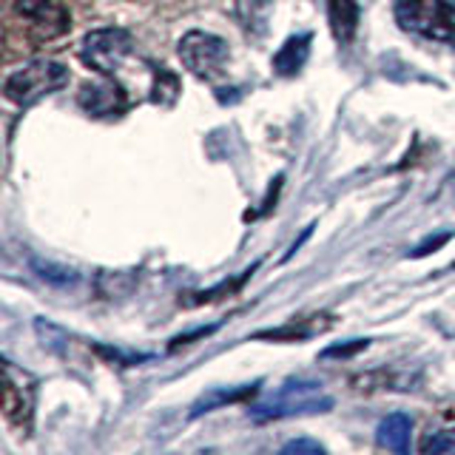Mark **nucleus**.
I'll return each instance as SVG.
<instances>
[{"instance_id":"nucleus-1","label":"nucleus","mask_w":455,"mask_h":455,"mask_svg":"<svg viewBox=\"0 0 455 455\" xmlns=\"http://www.w3.org/2000/svg\"><path fill=\"white\" fill-rule=\"evenodd\" d=\"M395 23L427 40L455 43V4L450 0H395Z\"/></svg>"},{"instance_id":"nucleus-2","label":"nucleus","mask_w":455,"mask_h":455,"mask_svg":"<svg viewBox=\"0 0 455 455\" xmlns=\"http://www.w3.org/2000/svg\"><path fill=\"white\" fill-rule=\"evenodd\" d=\"M333 407V398L322 393V384L313 381H288L267 398V402L248 410L253 421H276L288 416H305V412H324Z\"/></svg>"},{"instance_id":"nucleus-3","label":"nucleus","mask_w":455,"mask_h":455,"mask_svg":"<svg viewBox=\"0 0 455 455\" xmlns=\"http://www.w3.org/2000/svg\"><path fill=\"white\" fill-rule=\"evenodd\" d=\"M68 83V68L57 60H32L28 66L18 68L9 75L4 92L12 103L18 106H32L46 94H54Z\"/></svg>"},{"instance_id":"nucleus-4","label":"nucleus","mask_w":455,"mask_h":455,"mask_svg":"<svg viewBox=\"0 0 455 455\" xmlns=\"http://www.w3.org/2000/svg\"><path fill=\"white\" fill-rule=\"evenodd\" d=\"M134 49V40L125 28H94L83 37L80 57L85 66H92L100 75L111 77L123 66V60Z\"/></svg>"},{"instance_id":"nucleus-5","label":"nucleus","mask_w":455,"mask_h":455,"mask_svg":"<svg viewBox=\"0 0 455 455\" xmlns=\"http://www.w3.org/2000/svg\"><path fill=\"white\" fill-rule=\"evenodd\" d=\"M180 60L191 75L213 80L228 63V43L211 32H188L180 40Z\"/></svg>"},{"instance_id":"nucleus-6","label":"nucleus","mask_w":455,"mask_h":455,"mask_svg":"<svg viewBox=\"0 0 455 455\" xmlns=\"http://www.w3.org/2000/svg\"><path fill=\"white\" fill-rule=\"evenodd\" d=\"M80 106L89 114H94V117H117V114L128 108V97L117 83H97V85H83Z\"/></svg>"},{"instance_id":"nucleus-7","label":"nucleus","mask_w":455,"mask_h":455,"mask_svg":"<svg viewBox=\"0 0 455 455\" xmlns=\"http://www.w3.org/2000/svg\"><path fill=\"white\" fill-rule=\"evenodd\" d=\"M310 43H313V35H310V32L284 40V46H282V49L276 52V57H274V71H276V75H282V77H293L296 71L307 63Z\"/></svg>"},{"instance_id":"nucleus-8","label":"nucleus","mask_w":455,"mask_h":455,"mask_svg":"<svg viewBox=\"0 0 455 455\" xmlns=\"http://www.w3.org/2000/svg\"><path fill=\"white\" fill-rule=\"evenodd\" d=\"M327 20H331V32L339 43H350L359 28V0H331Z\"/></svg>"},{"instance_id":"nucleus-9","label":"nucleus","mask_w":455,"mask_h":455,"mask_svg":"<svg viewBox=\"0 0 455 455\" xmlns=\"http://www.w3.org/2000/svg\"><path fill=\"white\" fill-rule=\"evenodd\" d=\"M410 433H412L410 416H404V412H393V416H387L379 424L376 438L384 450H393L398 455H404V452H410Z\"/></svg>"},{"instance_id":"nucleus-10","label":"nucleus","mask_w":455,"mask_h":455,"mask_svg":"<svg viewBox=\"0 0 455 455\" xmlns=\"http://www.w3.org/2000/svg\"><path fill=\"white\" fill-rule=\"evenodd\" d=\"M259 393V381H253V384H242V387L236 390H211L205 395H199L194 407H191V419H199L203 412H211V410H217L222 404H236V402H245V398L256 395Z\"/></svg>"},{"instance_id":"nucleus-11","label":"nucleus","mask_w":455,"mask_h":455,"mask_svg":"<svg viewBox=\"0 0 455 455\" xmlns=\"http://www.w3.org/2000/svg\"><path fill=\"white\" fill-rule=\"evenodd\" d=\"M267 12L270 0H236V18L253 35H262L267 28Z\"/></svg>"},{"instance_id":"nucleus-12","label":"nucleus","mask_w":455,"mask_h":455,"mask_svg":"<svg viewBox=\"0 0 455 455\" xmlns=\"http://www.w3.org/2000/svg\"><path fill=\"white\" fill-rule=\"evenodd\" d=\"M151 100L156 106H174L177 97H180V80L174 71H168L165 66H156L154 68V89H151Z\"/></svg>"},{"instance_id":"nucleus-13","label":"nucleus","mask_w":455,"mask_h":455,"mask_svg":"<svg viewBox=\"0 0 455 455\" xmlns=\"http://www.w3.org/2000/svg\"><path fill=\"white\" fill-rule=\"evenodd\" d=\"M32 265H35V270H37V276H40V279L54 282V284H71V282L77 279V276H75V270L57 267V265H52V262H40V259H35Z\"/></svg>"},{"instance_id":"nucleus-14","label":"nucleus","mask_w":455,"mask_h":455,"mask_svg":"<svg viewBox=\"0 0 455 455\" xmlns=\"http://www.w3.org/2000/svg\"><path fill=\"white\" fill-rule=\"evenodd\" d=\"M424 452H455V433L452 430H435L421 441Z\"/></svg>"},{"instance_id":"nucleus-15","label":"nucleus","mask_w":455,"mask_h":455,"mask_svg":"<svg viewBox=\"0 0 455 455\" xmlns=\"http://www.w3.org/2000/svg\"><path fill=\"white\" fill-rule=\"evenodd\" d=\"M370 345L367 339H353V345H333L322 353V359H347V355H355L359 350H364Z\"/></svg>"},{"instance_id":"nucleus-16","label":"nucleus","mask_w":455,"mask_h":455,"mask_svg":"<svg viewBox=\"0 0 455 455\" xmlns=\"http://www.w3.org/2000/svg\"><path fill=\"white\" fill-rule=\"evenodd\" d=\"M49 6H52V0H18V12L28 20H40L43 14L49 12Z\"/></svg>"},{"instance_id":"nucleus-17","label":"nucleus","mask_w":455,"mask_h":455,"mask_svg":"<svg viewBox=\"0 0 455 455\" xmlns=\"http://www.w3.org/2000/svg\"><path fill=\"white\" fill-rule=\"evenodd\" d=\"M450 231L447 234H438V236H430V239H427V242H421V245L416 248V251H412L410 256H412V259H421V256H427V253H433L435 248H441V245H444V242H450Z\"/></svg>"},{"instance_id":"nucleus-18","label":"nucleus","mask_w":455,"mask_h":455,"mask_svg":"<svg viewBox=\"0 0 455 455\" xmlns=\"http://www.w3.org/2000/svg\"><path fill=\"white\" fill-rule=\"evenodd\" d=\"M282 452H324V447L319 441H307V438H299V441H288V444L282 447Z\"/></svg>"},{"instance_id":"nucleus-19","label":"nucleus","mask_w":455,"mask_h":455,"mask_svg":"<svg viewBox=\"0 0 455 455\" xmlns=\"http://www.w3.org/2000/svg\"><path fill=\"white\" fill-rule=\"evenodd\" d=\"M213 331H217V324H213V327H199V331H194V333H188V336H177V339H174V345H185V341L199 339V336H208V333H213Z\"/></svg>"}]
</instances>
